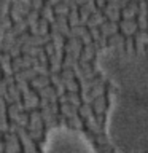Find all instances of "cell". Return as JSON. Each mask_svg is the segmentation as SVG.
I'll use <instances>...</instances> for the list:
<instances>
[{"mask_svg": "<svg viewBox=\"0 0 148 153\" xmlns=\"http://www.w3.org/2000/svg\"><path fill=\"white\" fill-rule=\"evenodd\" d=\"M97 69L113 86L107 117L110 142L124 153L148 148V53L119 48L97 54Z\"/></svg>", "mask_w": 148, "mask_h": 153, "instance_id": "cell-1", "label": "cell"}, {"mask_svg": "<svg viewBox=\"0 0 148 153\" xmlns=\"http://www.w3.org/2000/svg\"><path fill=\"white\" fill-rule=\"evenodd\" d=\"M11 0H0V45L3 40V33H5V22H7V13L10 8Z\"/></svg>", "mask_w": 148, "mask_h": 153, "instance_id": "cell-2", "label": "cell"}]
</instances>
